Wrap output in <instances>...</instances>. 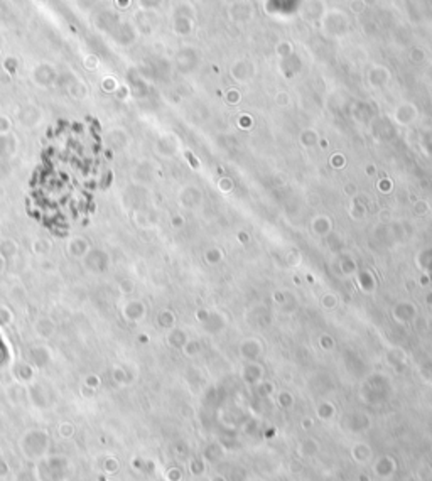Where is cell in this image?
<instances>
[{"mask_svg": "<svg viewBox=\"0 0 432 481\" xmlns=\"http://www.w3.org/2000/svg\"><path fill=\"white\" fill-rule=\"evenodd\" d=\"M106 264H108V258L103 252H92L88 257V265H92V270H105Z\"/></svg>", "mask_w": 432, "mask_h": 481, "instance_id": "1", "label": "cell"}]
</instances>
